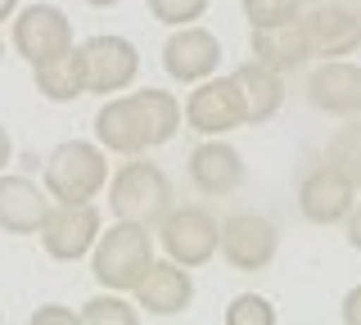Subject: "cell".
Instances as JSON below:
<instances>
[{
  "label": "cell",
  "mask_w": 361,
  "mask_h": 325,
  "mask_svg": "<svg viewBox=\"0 0 361 325\" xmlns=\"http://www.w3.org/2000/svg\"><path fill=\"white\" fill-rule=\"evenodd\" d=\"M180 131V104L172 91H131V95H109L104 109L95 114V140L113 154H145L167 145Z\"/></svg>",
  "instance_id": "obj_1"
},
{
  "label": "cell",
  "mask_w": 361,
  "mask_h": 325,
  "mask_svg": "<svg viewBox=\"0 0 361 325\" xmlns=\"http://www.w3.org/2000/svg\"><path fill=\"white\" fill-rule=\"evenodd\" d=\"M154 266V235L140 221H113L109 231H99L95 249H90V276L113 294H127L145 280Z\"/></svg>",
  "instance_id": "obj_2"
},
{
  "label": "cell",
  "mask_w": 361,
  "mask_h": 325,
  "mask_svg": "<svg viewBox=\"0 0 361 325\" xmlns=\"http://www.w3.org/2000/svg\"><path fill=\"white\" fill-rule=\"evenodd\" d=\"M45 195L59 199V204H86L95 199L99 190L109 185V159H104V145H90V140H63L59 149H50L45 159Z\"/></svg>",
  "instance_id": "obj_3"
},
{
  "label": "cell",
  "mask_w": 361,
  "mask_h": 325,
  "mask_svg": "<svg viewBox=\"0 0 361 325\" xmlns=\"http://www.w3.org/2000/svg\"><path fill=\"white\" fill-rule=\"evenodd\" d=\"M172 181L158 163H145L140 154H131V163L118 167L109 185V208L118 212L122 221H140V226H158L172 208Z\"/></svg>",
  "instance_id": "obj_4"
},
{
  "label": "cell",
  "mask_w": 361,
  "mask_h": 325,
  "mask_svg": "<svg viewBox=\"0 0 361 325\" xmlns=\"http://www.w3.org/2000/svg\"><path fill=\"white\" fill-rule=\"evenodd\" d=\"M217 240H221V226L203 204H180V208L172 204L167 217L158 221V244L167 249L172 262L190 266V271L217 257Z\"/></svg>",
  "instance_id": "obj_5"
},
{
  "label": "cell",
  "mask_w": 361,
  "mask_h": 325,
  "mask_svg": "<svg viewBox=\"0 0 361 325\" xmlns=\"http://www.w3.org/2000/svg\"><path fill=\"white\" fill-rule=\"evenodd\" d=\"M99 231H104L99 208L86 199V204H50L37 235H41L45 253H50L54 262H77V257H86L95 249Z\"/></svg>",
  "instance_id": "obj_6"
},
{
  "label": "cell",
  "mask_w": 361,
  "mask_h": 325,
  "mask_svg": "<svg viewBox=\"0 0 361 325\" xmlns=\"http://www.w3.org/2000/svg\"><path fill=\"white\" fill-rule=\"evenodd\" d=\"M185 122L199 136H231V131L248 127L244 122V95L235 77H203L185 99Z\"/></svg>",
  "instance_id": "obj_7"
},
{
  "label": "cell",
  "mask_w": 361,
  "mask_h": 325,
  "mask_svg": "<svg viewBox=\"0 0 361 325\" xmlns=\"http://www.w3.org/2000/svg\"><path fill=\"white\" fill-rule=\"evenodd\" d=\"M77 50H82V63H86V95H118L140 73V54H135L127 37L99 32V37H90Z\"/></svg>",
  "instance_id": "obj_8"
},
{
  "label": "cell",
  "mask_w": 361,
  "mask_h": 325,
  "mask_svg": "<svg viewBox=\"0 0 361 325\" xmlns=\"http://www.w3.org/2000/svg\"><path fill=\"white\" fill-rule=\"evenodd\" d=\"M217 249L235 271H262V266L276 262L280 235H276V226H271L267 217H257V212H235V217L221 221Z\"/></svg>",
  "instance_id": "obj_9"
},
{
  "label": "cell",
  "mask_w": 361,
  "mask_h": 325,
  "mask_svg": "<svg viewBox=\"0 0 361 325\" xmlns=\"http://www.w3.org/2000/svg\"><path fill=\"white\" fill-rule=\"evenodd\" d=\"M353 204H357V185L348 181L334 163L312 167L298 181V208L312 226H334V221H343L348 212H353Z\"/></svg>",
  "instance_id": "obj_10"
},
{
  "label": "cell",
  "mask_w": 361,
  "mask_h": 325,
  "mask_svg": "<svg viewBox=\"0 0 361 325\" xmlns=\"http://www.w3.org/2000/svg\"><path fill=\"white\" fill-rule=\"evenodd\" d=\"M217 63H221V41L212 37L208 27L185 23V27H176L172 37H167V46H163V68H167L172 82L195 86V82L217 73Z\"/></svg>",
  "instance_id": "obj_11"
},
{
  "label": "cell",
  "mask_w": 361,
  "mask_h": 325,
  "mask_svg": "<svg viewBox=\"0 0 361 325\" xmlns=\"http://www.w3.org/2000/svg\"><path fill=\"white\" fill-rule=\"evenodd\" d=\"M73 46V23L59 5H27L18 9L14 18V50L23 54L27 63H41L50 54H59Z\"/></svg>",
  "instance_id": "obj_12"
},
{
  "label": "cell",
  "mask_w": 361,
  "mask_h": 325,
  "mask_svg": "<svg viewBox=\"0 0 361 325\" xmlns=\"http://www.w3.org/2000/svg\"><path fill=\"white\" fill-rule=\"evenodd\" d=\"M307 104L330 118L361 114V68L348 59H321V68L307 77Z\"/></svg>",
  "instance_id": "obj_13"
},
{
  "label": "cell",
  "mask_w": 361,
  "mask_h": 325,
  "mask_svg": "<svg viewBox=\"0 0 361 325\" xmlns=\"http://www.w3.org/2000/svg\"><path fill=\"white\" fill-rule=\"evenodd\" d=\"M190 181H195L199 195L208 199H226L244 185V159L235 145H226L221 136L203 140L195 154H190Z\"/></svg>",
  "instance_id": "obj_14"
},
{
  "label": "cell",
  "mask_w": 361,
  "mask_h": 325,
  "mask_svg": "<svg viewBox=\"0 0 361 325\" xmlns=\"http://www.w3.org/2000/svg\"><path fill=\"white\" fill-rule=\"evenodd\" d=\"M135 302H140L149 317H180V312L195 302V280H190V266L180 262H154L145 280L135 285Z\"/></svg>",
  "instance_id": "obj_15"
},
{
  "label": "cell",
  "mask_w": 361,
  "mask_h": 325,
  "mask_svg": "<svg viewBox=\"0 0 361 325\" xmlns=\"http://www.w3.org/2000/svg\"><path fill=\"white\" fill-rule=\"evenodd\" d=\"M302 27H307L312 54H321V59H343L361 46V18L343 5H316L302 18Z\"/></svg>",
  "instance_id": "obj_16"
},
{
  "label": "cell",
  "mask_w": 361,
  "mask_h": 325,
  "mask_svg": "<svg viewBox=\"0 0 361 325\" xmlns=\"http://www.w3.org/2000/svg\"><path fill=\"white\" fill-rule=\"evenodd\" d=\"M253 59L271 73H293L312 59V46H307V27L302 18H289V23H276V27H253Z\"/></svg>",
  "instance_id": "obj_17"
},
{
  "label": "cell",
  "mask_w": 361,
  "mask_h": 325,
  "mask_svg": "<svg viewBox=\"0 0 361 325\" xmlns=\"http://www.w3.org/2000/svg\"><path fill=\"white\" fill-rule=\"evenodd\" d=\"M50 208V195L27 181V176H5L0 172V231L9 235H37Z\"/></svg>",
  "instance_id": "obj_18"
},
{
  "label": "cell",
  "mask_w": 361,
  "mask_h": 325,
  "mask_svg": "<svg viewBox=\"0 0 361 325\" xmlns=\"http://www.w3.org/2000/svg\"><path fill=\"white\" fill-rule=\"evenodd\" d=\"M231 77H235V86H240V95H244V122L248 127H262V122H271L280 114V104H285V77L280 73L262 68L257 59H248Z\"/></svg>",
  "instance_id": "obj_19"
},
{
  "label": "cell",
  "mask_w": 361,
  "mask_h": 325,
  "mask_svg": "<svg viewBox=\"0 0 361 325\" xmlns=\"http://www.w3.org/2000/svg\"><path fill=\"white\" fill-rule=\"evenodd\" d=\"M32 82H37V91L50 99V104H73V99L86 95V63H82V50L68 46L59 54H50V59L32 63Z\"/></svg>",
  "instance_id": "obj_20"
},
{
  "label": "cell",
  "mask_w": 361,
  "mask_h": 325,
  "mask_svg": "<svg viewBox=\"0 0 361 325\" xmlns=\"http://www.w3.org/2000/svg\"><path fill=\"white\" fill-rule=\"evenodd\" d=\"M330 163L361 190V122H348V127L334 131V140H330Z\"/></svg>",
  "instance_id": "obj_21"
},
{
  "label": "cell",
  "mask_w": 361,
  "mask_h": 325,
  "mask_svg": "<svg viewBox=\"0 0 361 325\" xmlns=\"http://www.w3.org/2000/svg\"><path fill=\"white\" fill-rule=\"evenodd\" d=\"M77 321H82V325H135V321H140V312L127 307V302H122V298L109 289V294L90 298L86 307L77 312Z\"/></svg>",
  "instance_id": "obj_22"
},
{
  "label": "cell",
  "mask_w": 361,
  "mask_h": 325,
  "mask_svg": "<svg viewBox=\"0 0 361 325\" xmlns=\"http://www.w3.org/2000/svg\"><path fill=\"white\" fill-rule=\"evenodd\" d=\"M244 14H248V27H276V23H289L298 18L302 0H240Z\"/></svg>",
  "instance_id": "obj_23"
},
{
  "label": "cell",
  "mask_w": 361,
  "mask_h": 325,
  "mask_svg": "<svg viewBox=\"0 0 361 325\" xmlns=\"http://www.w3.org/2000/svg\"><path fill=\"white\" fill-rule=\"evenodd\" d=\"M226 325H276V307L262 294H240L226 307Z\"/></svg>",
  "instance_id": "obj_24"
},
{
  "label": "cell",
  "mask_w": 361,
  "mask_h": 325,
  "mask_svg": "<svg viewBox=\"0 0 361 325\" xmlns=\"http://www.w3.org/2000/svg\"><path fill=\"white\" fill-rule=\"evenodd\" d=\"M203 9H208V0H149V14L167 27L195 23V18H203Z\"/></svg>",
  "instance_id": "obj_25"
},
{
  "label": "cell",
  "mask_w": 361,
  "mask_h": 325,
  "mask_svg": "<svg viewBox=\"0 0 361 325\" xmlns=\"http://www.w3.org/2000/svg\"><path fill=\"white\" fill-rule=\"evenodd\" d=\"M77 317H73V312H68V307H54V302H50V307H37V312H32V325H73Z\"/></svg>",
  "instance_id": "obj_26"
},
{
  "label": "cell",
  "mask_w": 361,
  "mask_h": 325,
  "mask_svg": "<svg viewBox=\"0 0 361 325\" xmlns=\"http://www.w3.org/2000/svg\"><path fill=\"white\" fill-rule=\"evenodd\" d=\"M343 321H348V325H361V285L348 289V298H343Z\"/></svg>",
  "instance_id": "obj_27"
},
{
  "label": "cell",
  "mask_w": 361,
  "mask_h": 325,
  "mask_svg": "<svg viewBox=\"0 0 361 325\" xmlns=\"http://www.w3.org/2000/svg\"><path fill=\"white\" fill-rule=\"evenodd\" d=\"M343 221H348V244H353V249L361 253V208H353Z\"/></svg>",
  "instance_id": "obj_28"
},
{
  "label": "cell",
  "mask_w": 361,
  "mask_h": 325,
  "mask_svg": "<svg viewBox=\"0 0 361 325\" xmlns=\"http://www.w3.org/2000/svg\"><path fill=\"white\" fill-rule=\"evenodd\" d=\"M9 159H14V140H9V131L0 127V172L9 167Z\"/></svg>",
  "instance_id": "obj_29"
},
{
  "label": "cell",
  "mask_w": 361,
  "mask_h": 325,
  "mask_svg": "<svg viewBox=\"0 0 361 325\" xmlns=\"http://www.w3.org/2000/svg\"><path fill=\"white\" fill-rule=\"evenodd\" d=\"M18 14V0H0V23H5V18H14Z\"/></svg>",
  "instance_id": "obj_30"
},
{
  "label": "cell",
  "mask_w": 361,
  "mask_h": 325,
  "mask_svg": "<svg viewBox=\"0 0 361 325\" xmlns=\"http://www.w3.org/2000/svg\"><path fill=\"white\" fill-rule=\"evenodd\" d=\"M86 5H95V9H113V5H122V0H86Z\"/></svg>",
  "instance_id": "obj_31"
},
{
  "label": "cell",
  "mask_w": 361,
  "mask_h": 325,
  "mask_svg": "<svg viewBox=\"0 0 361 325\" xmlns=\"http://www.w3.org/2000/svg\"><path fill=\"white\" fill-rule=\"evenodd\" d=\"M0 59H5V46H0Z\"/></svg>",
  "instance_id": "obj_32"
},
{
  "label": "cell",
  "mask_w": 361,
  "mask_h": 325,
  "mask_svg": "<svg viewBox=\"0 0 361 325\" xmlns=\"http://www.w3.org/2000/svg\"><path fill=\"white\" fill-rule=\"evenodd\" d=\"M0 321H5V312H0Z\"/></svg>",
  "instance_id": "obj_33"
},
{
  "label": "cell",
  "mask_w": 361,
  "mask_h": 325,
  "mask_svg": "<svg viewBox=\"0 0 361 325\" xmlns=\"http://www.w3.org/2000/svg\"><path fill=\"white\" fill-rule=\"evenodd\" d=\"M357 18H361V14H357Z\"/></svg>",
  "instance_id": "obj_34"
}]
</instances>
